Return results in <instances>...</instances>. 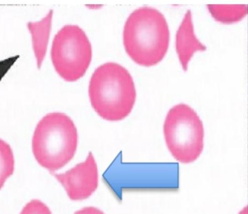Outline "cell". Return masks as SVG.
Wrapping results in <instances>:
<instances>
[{
  "label": "cell",
  "mask_w": 248,
  "mask_h": 214,
  "mask_svg": "<svg viewBox=\"0 0 248 214\" xmlns=\"http://www.w3.org/2000/svg\"><path fill=\"white\" fill-rule=\"evenodd\" d=\"M170 40L167 20L156 9L144 7L136 10L124 26L126 51L135 63L142 66L159 64L168 52Z\"/></svg>",
  "instance_id": "obj_1"
},
{
  "label": "cell",
  "mask_w": 248,
  "mask_h": 214,
  "mask_svg": "<svg viewBox=\"0 0 248 214\" xmlns=\"http://www.w3.org/2000/svg\"><path fill=\"white\" fill-rule=\"evenodd\" d=\"M88 91L93 108L102 118L110 121L127 117L137 98L131 75L125 67L114 63L105 64L96 69Z\"/></svg>",
  "instance_id": "obj_2"
},
{
  "label": "cell",
  "mask_w": 248,
  "mask_h": 214,
  "mask_svg": "<svg viewBox=\"0 0 248 214\" xmlns=\"http://www.w3.org/2000/svg\"><path fill=\"white\" fill-rule=\"evenodd\" d=\"M78 142L77 127L67 115L49 113L39 122L32 139V150L38 163L54 172L74 158Z\"/></svg>",
  "instance_id": "obj_3"
},
{
  "label": "cell",
  "mask_w": 248,
  "mask_h": 214,
  "mask_svg": "<svg viewBox=\"0 0 248 214\" xmlns=\"http://www.w3.org/2000/svg\"><path fill=\"white\" fill-rule=\"evenodd\" d=\"M167 147L172 156L183 164L196 161L204 148L202 122L189 106L179 104L168 112L164 125Z\"/></svg>",
  "instance_id": "obj_4"
},
{
  "label": "cell",
  "mask_w": 248,
  "mask_h": 214,
  "mask_svg": "<svg viewBox=\"0 0 248 214\" xmlns=\"http://www.w3.org/2000/svg\"><path fill=\"white\" fill-rule=\"evenodd\" d=\"M92 57L91 44L78 26L65 25L55 35L51 49L52 63L56 72L65 81L74 82L81 78Z\"/></svg>",
  "instance_id": "obj_5"
},
{
  "label": "cell",
  "mask_w": 248,
  "mask_h": 214,
  "mask_svg": "<svg viewBox=\"0 0 248 214\" xmlns=\"http://www.w3.org/2000/svg\"><path fill=\"white\" fill-rule=\"evenodd\" d=\"M73 201L88 199L97 190L99 174L97 163L91 152L86 159L63 173H53Z\"/></svg>",
  "instance_id": "obj_6"
},
{
  "label": "cell",
  "mask_w": 248,
  "mask_h": 214,
  "mask_svg": "<svg viewBox=\"0 0 248 214\" xmlns=\"http://www.w3.org/2000/svg\"><path fill=\"white\" fill-rule=\"evenodd\" d=\"M175 47L180 63L184 71L187 70L190 61L195 53L206 49L195 33L190 11L186 13L178 29Z\"/></svg>",
  "instance_id": "obj_7"
},
{
  "label": "cell",
  "mask_w": 248,
  "mask_h": 214,
  "mask_svg": "<svg viewBox=\"0 0 248 214\" xmlns=\"http://www.w3.org/2000/svg\"><path fill=\"white\" fill-rule=\"evenodd\" d=\"M52 12L49 13L42 21L29 24V29L32 36L33 46L37 64L42 65L45 56L50 32Z\"/></svg>",
  "instance_id": "obj_8"
},
{
  "label": "cell",
  "mask_w": 248,
  "mask_h": 214,
  "mask_svg": "<svg viewBox=\"0 0 248 214\" xmlns=\"http://www.w3.org/2000/svg\"><path fill=\"white\" fill-rule=\"evenodd\" d=\"M207 9L212 16L224 24H232L241 21L247 15L246 5H208Z\"/></svg>",
  "instance_id": "obj_9"
},
{
  "label": "cell",
  "mask_w": 248,
  "mask_h": 214,
  "mask_svg": "<svg viewBox=\"0 0 248 214\" xmlns=\"http://www.w3.org/2000/svg\"><path fill=\"white\" fill-rule=\"evenodd\" d=\"M15 170V159L10 146L0 139V190Z\"/></svg>",
  "instance_id": "obj_10"
},
{
  "label": "cell",
  "mask_w": 248,
  "mask_h": 214,
  "mask_svg": "<svg viewBox=\"0 0 248 214\" xmlns=\"http://www.w3.org/2000/svg\"><path fill=\"white\" fill-rule=\"evenodd\" d=\"M19 214H53L51 209L43 201L33 199L28 202Z\"/></svg>",
  "instance_id": "obj_11"
},
{
  "label": "cell",
  "mask_w": 248,
  "mask_h": 214,
  "mask_svg": "<svg viewBox=\"0 0 248 214\" xmlns=\"http://www.w3.org/2000/svg\"><path fill=\"white\" fill-rule=\"evenodd\" d=\"M73 214H106L98 207L89 206L81 208L76 211Z\"/></svg>",
  "instance_id": "obj_12"
},
{
  "label": "cell",
  "mask_w": 248,
  "mask_h": 214,
  "mask_svg": "<svg viewBox=\"0 0 248 214\" xmlns=\"http://www.w3.org/2000/svg\"><path fill=\"white\" fill-rule=\"evenodd\" d=\"M239 214H247V207L244 208L243 210H242Z\"/></svg>",
  "instance_id": "obj_13"
}]
</instances>
